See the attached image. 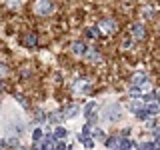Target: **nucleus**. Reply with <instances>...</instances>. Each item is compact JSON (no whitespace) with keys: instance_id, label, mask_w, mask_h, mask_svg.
<instances>
[{"instance_id":"11","label":"nucleus","mask_w":160,"mask_h":150,"mask_svg":"<svg viewBox=\"0 0 160 150\" xmlns=\"http://www.w3.org/2000/svg\"><path fill=\"white\" fill-rule=\"evenodd\" d=\"M20 4V0H6V6H10V8H16Z\"/></svg>"},{"instance_id":"15","label":"nucleus","mask_w":160,"mask_h":150,"mask_svg":"<svg viewBox=\"0 0 160 150\" xmlns=\"http://www.w3.org/2000/svg\"><path fill=\"white\" fill-rule=\"evenodd\" d=\"M132 46V40H124V42H122V48H130Z\"/></svg>"},{"instance_id":"1","label":"nucleus","mask_w":160,"mask_h":150,"mask_svg":"<svg viewBox=\"0 0 160 150\" xmlns=\"http://www.w3.org/2000/svg\"><path fill=\"white\" fill-rule=\"evenodd\" d=\"M120 114H122V106H120L118 102H108L102 108V118L110 120V122H112V120H118Z\"/></svg>"},{"instance_id":"12","label":"nucleus","mask_w":160,"mask_h":150,"mask_svg":"<svg viewBox=\"0 0 160 150\" xmlns=\"http://www.w3.org/2000/svg\"><path fill=\"white\" fill-rule=\"evenodd\" d=\"M76 112H78V108L74 106V108H68V110L64 112V116H74V114H76Z\"/></svg>"},{"instance_id":"17","label":"nucleus","mask_w":160,"mask_h":150,"mask_svg":"<svg viewBox=\"0 0 160 150\" xmlns=\"http://www.w3.org/2000/svg\"><path fill=\"white\" fill-rule=\"evenodd\" d=\"M18 150H24V148H18Z\"/></svg>"},{"instance_id":"10","label":"nucleus","mask_w":160,"mask_h":150,"mask_svg":"<svg viewBox=\"0 0 160 150\" xmlns=\"http://www.w3.org/2000/svg\"><path fill=\"white\" fill-rule=\"evenodd\" d=\"M92 136H94V138H96V140H104V132H102V130H100V128H96V130L92 132Z\"/></svg>"},{"instance_id":"13","label":"nucleus","mask_w":160,"mask_h":150,"mask_svg":"<svg viewBox=\"0 0 160 150\" xmlns=\"http://www.w3.org/2000/svg\"><path fill=\"white\" fill-rule=\"evenodd\" d=\"M32 138H34V140H40V138H42V130H38V128H36L34 134H32Z\"/></svg>"},{"instance_id":"14","label":"nucleus","mask_w":160,"mask_h":150,"mask_svg":"<svg viewBox=\"0 0 160 150\" xmlns=\"http://www.w3.org/2000/svg\"><path fill=\"white\" fill-rule=\"evenodd\" d=\"M94 106H96V104H86V108H84V112H86V114H90L92 110H94Z\"/></svg>"},{"instance_id":"6","label":"nucleus","mask_w":160,"mask_h":150,"mask_svg":"<svg viewBox=\"0 0 160 150\" xmlns=\"http://www.w3.org/2000/svg\"><path fill=\"white\" fill-rule=\"evenodd\" d=\"M100 26H102V28L106 30V32H114V30H116V24H114V20H104V22L100 24Z\"/></svg>"},{"instance_id":"5","label":"nucleus","mask_w":160,"mask_h":150,"mask_svg":"<svg viewBox=\"0 0 160 150\" xmlns=\"http://www.w3.org/2000/svg\"><path fill=\"white\" fill-rule=\"evenodd\" d=\"M132 82H134V86H138V84H140V88H142V86H144V82H146V74H144V72H138V74H134Z\"/></svg>"},{"instance_id":"4","label":"nucleus","mask_w":160,"mask_h":150,"mask_svg":"<svg viewBox=\"0 0 160 150\" xmlns=\"http://www.w3.org/2000/svg\"><path fill=\"white\" fill-rule=\"evenodd\" d=\"M72 52H74V54H78V56H84L88 50H86V46H84L82 42H78V40H76V42L72 44Z\"/></svg>"},{"instance_id":"2","label":"nucleus","mask_w":160,"mask_h":150,"mask_svg":"<svg viewBox=\"0 0 160 150\" xmlns=\"http://www.w3.org/2000/svg\"><path fill=\"white\" fill-rule=\"evenodd\" d=\"M38 14H42V16H46V14H52V10H54V6H52V2L50 0H38L36 2V8H34Z\"/></svg>"},{"instance_id":"7","label":"nucleus","mask_w":160,"mask_h":150,"mask_svg":"<svg viewBox=\"0 0 160 150\" xmlns=\"http://www.w3.org/2000/svg\"><path fill=\"white\" fill-rule=\"evenodd\" d=\"M86 54H88L86 58H88L90 62H98V60H100V56H98V50H94V48H90V50H88Z\"/></svg>"},{"instance_id":"3","label":"nucleus","mask_w":160,"mask_h":150,"mask_svg":"<svg viewBox=\"0 0 160 150\" xmlns=\"http://www.w3.org/2000/svg\"><path fill=\"white\" fill-rule=\"evenodd\" d=\"M130 32H132V38H136V40H142V38H144V34H146V30H144V24H142V22L132 24Z\"/></svg>"},{"instance_id":"16","label":"nucleus","mask_w":160,"mask_h":150,"mask_svg":"<svg viewBox=\"0 0 160 150\" xmlns=\"http://www.w3.org/2000/svg\"><path fill=\"white\" fill-rule=\"evenodd\" d=\"M158 102H160V96H158Z\"/></svg>"},{"instance_id":"8","label":"nucleus","mask_w":160,"mask_h":150,"mask_svg":"<svg viewBox=\"0 0 160 150\" xmlns=\"http://www.w3.org/2000/svg\"><path fill=\"white\" fill-rule=\"evenodd\" d=\"M66 134H68V130H66V128H56V132H54V136H56V138H66Z\"/></svg>"},{"instance_id":"9","label":"nucleus","mask_w":160,"mask_h":150,"mask_svg":"<svg viewBox=\"0 0 160 150\" xmlns=\"http://www.w3.org/2000/svg\"><path fill=\"white\" fill-rule=\"evenodd\" d=\"M24 42H26V46H34V44H36V36L34 34H28Z\"/></svg>"}]
</instances>
